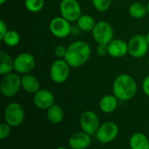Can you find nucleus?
I'll return each instance as SVG.
<instances>
[{"label":"nucleus","mask_w":149,"mask_h":149,"mask_svg":"<svg viewBox=\"0 0 149 149\" xmlns=\"http://www.w3.org/2000/svg\"><path fill=\"white\" fill-rule=\"evenodd\" d=\"M92 49L90 45L83 40H77L67 46L64 59L72 68L84 65L90 58Z\"/></svg>","instance_id":"obj_1"},{"label":"nucleus","mask_w":149,"mask_h":149,"mask_svg":"<svg viewBox=\"0 0 149 149\" xmlns=\"http://www.w3.org/2000/svg\"><path fill=\"white\" fill-rule=\"evenodd\" d=\"M137 93L135 79L129 74L122 73L117 76L113 84V94L120 101L133 99Z\"/></svg>","instance_id":"obj_2"},{"label":"nucleus","mask_w":149,"mask_h":149,"mask_svg":"<svg viewBox=\"0 0 149 149\" xmlns=\"http://www.w3.org/2000/svg\"><path fill=\"white\" fill-rule=\"evenodd\" d=\"M22 87V78L17 73H9L3 76L0 83V90L4 97L15 96Z\"/></svg>","instance_id":"obj_3"},{"label":"nucleus","mask_w":149,"mask_h":149,"mask_svg":"<svg viewBox=\"0 0 149 149\" xmlns=\"http://www.w3.org/2000/svg\"><path fill=\"white\" fill-rule=\"evenodd\" d=\"M24 110L23 107L17 102H12L7 105L4 109L3 118L4 122L10 125L11 127L20 126L24 120Z\"/></svg>","instance_id":"obj_4"},{"label":"nucleus","mask_w":149,"mask_h":149,"mask_svg":"<svg viewBox=\"0 0 149 149\" xmlns=\"http://www.w3.org/2000/svg\"><path fill=\"white\" fill-rule=\"evenodd\" d=\"M127 44L128 53L134 58H141L145 57L148 52L149 45L145 35L135 34L129 39Z\"/></svg>","instance_id":"obj_5"},{"label":"nucleus","mask_w":149,"mask_h":149,"mask_svg":"<svg viewBox=\"0 0 149 149\" xmlns=\"http://www.w3.org/2000/svg\"><path fill=\"white\" fill-rule=\"evenodd\" d=\"M60 16L70 23L77 22L82 15V10L78 0H62L59 4Z\"/></svg>","instance_id":"obj_6"},{"label":"nucleus","mask_w":149,"mask_h":149,"mask_svg":"<svg viewBox=\"0 0 149 149\" xmlns=\"http://www.w3.org/2000/svg\"><path fill=\"white\" fill-rule=\"evenodd\" d=\"M71 66L64 58L55 60L50 68V77L56 84H62L65 82L70 75Z\"/></svg>","instance_id":"obj_7"},{"label":"nucleus","mask_w":149,"mask_h":149,"mask_svg":"<svg viewBox=\"0 0 149 149\" xmlns=\"http://www.w3.org/2000/svg\"><path fill=\"white\" fill-rule=\"evenodd\" d=\"M93 38L94 41L99 44H107L108 45L113 38V29L110 23L107 21H99L97 22L95 27L92 31Z\"/></svg>","instance_id":"obj_8"},{"label":"nucleus","mask_w":149,"mask_h":149,"mask_svg":"<svg viewBox=\"0 0 149 149\" xmlns=\"http://www.w3.org/2000/svg\"><path fill=\"white\" fill-rule=\"evenodd\" d=\"M119 134V127L113 121H107L101 124L96 133V139L100 144L112 142Z\"/></svg>","instance_id":"obj_9"},{"label":"nucleus","mask_w":149,"mask_h":149,"mask_svg":"<svg viewBox=\"0 0 149 149\" xmlns=\"http://www.w3.org/2000/svg\"><path fill=\"white\" fill-rule=\"evenodd\" d=\"M36 66L34 56L28 52H22L14 58V70L19 74H28Z\"/></svg>","instance_id":"obj_10"},{"label":"nucleus","mask_w":149,"mask_h":149,"mask_svg":"<svg viewBox=\"0 0 149 149\" xmlns=\"http://www.w3.org/2000/svg\"><path fill=\"white\" fill-rule=\"evenodd\" d=\"M49 30L51 33L58 38H65L68 37L72 32V25L63 17H53L49 24Z\"/></svg>","instance_id":"obj_11"},{"label":"nucleus","mask_w":149,"mask_h":149,"mask_svg":"<svg viewBox=\"0 0 149 149\" xmlns=\"http://www.w3.org/2000/svg\"><path fill=\"white\" fill-rule=\"evenodd\" d=\"M80 127L83 132L89 135L96 134L100 123L99 116L93 111H86L80 116Z\"/></svg>","instance_id":"obj_12"},{"label":"nucleus","mask_w":149,"mask_h":149,"mask_svg":"<svg viewBox=\"0 0 149 149\" xmlns=\"http://www.w3.org/2000/svg\"><path fill=\"white\" fill-rule=\"evenodd\" d=\"M55 97L53 93L47 89H40L33 96V102L35 106L42 110H48L54 105Z\"/></svg>","instance_id":"obj_13"},{"label":"nucleus","mask_w":149,"mask_h":149,"mask_svg":"<svg viewBox=\"0 0 149 149\" xmlns=\"http://www.w3.org/2000/svg\"><path fill=\"white\" fill-rule=\"evenodd\" d=\"M107 45L108 55L113 58H123L128 53V44L123 39H113Z\"/></svg>","instance_id":"obj_14"},{"label":"nucleus","mask_w":149,"mask_h":149,"mask_svg":"<svg viewBox=\"0 0 149 149\" xmlns=\"http://www.w3.org/2000/svg\"><path fill=\"white\" fill-rule=\"evenodd\" d=\"M92 143L91 135L85 132L72 134L69 139V146L72 149H87Z\"/></svg>","instance_id":"obj_15"},{"label":"nucleus","mask_w":149,"mask_h":149,"mask_svg":"<svg viewBox=\"0 0 149 149\" xmlns=\"http://www.w3.org/2000/svg\"><path fill=\"white\" fill-rule=\"evenodd\" d=\"M22 88L29 93H36L40 90V82L37 77L30 73L22 77Z\"/></svg>","instance_id":"obj_16"},{"label":"nucleus","mask_w":149,"mask_h":149,"mask_svg":"<svg viewBox=\"0 0 149 149\" xmlns=\"http://www.w3.org/2000/svg\"><path fill=\"white\" fill-rule=\"evenodd\" d=\"M119 100L113 94L104 96L100 101V108L105 113H111L118 107Z\"/></svg>","instance_id":"obj_17"},{"label":"nucleus","mask_w":149,"mask_h":149,"mask_svg":"<svg viewBox=\"0 0 149 149\" xmlns=\"http://www.w3.org/2000/svg\"><path fill=\"white\" fill-rule=\"evenodd\" d=\"M131 149H149L148 138L142 133H135L129 139Z\"/></svg>","instance_id":"obj_18"},{"label":"nucleus","mask_w":149,"mask_h":149,"mask_svg":"<svg viewBox=\"0 0 149 149\" xmlns=\"http://www.w3.org/2000/svg\"><path fill=\"white\" fill-rule=\"evenodd\" d=\"M14 70V59L5 52H0V74L2 76L11 73Z\"/></svg>","instance_id":"obj_19"},{"label":"nucleus","mask_w":149,"mask_h":149,"mask_svg":"<svg viewBox=\"0 0 149 149\" xmlns=\"http://www.w3.org/2000/svg\"><path fill=\"white\" fill-rule=\"evenodd\" d=\"M96 24L97 22L93 18V17L87 15V14H82L77 21L78 28L81 31H84V32L93 31Z\"/></svg>","instance_id":"obj_20"},{"label":"nucleus","mask_w":149,"mask_h":149,"mask_svg":"<svg viewBox=\"0 0 149 149\" xmlns=\"http://www.w3.org/2000/svg\"><path fill=\"white\" fill-rule=\"evenodd\" d=\"M46 116L52 124H59L64 119V110L60 106L54 104L47 110Z\"/></svg>","instance_id":"obj_21"},{"label":"nucleus","mask_w":149,"mask_h":149,"mask_svg":"<svg viewBox=\"0 0 149 149\" xmlns=\"http://www.w3.org/2000/svg\"><path fill=\"white\" fill-rule=\"evenodd\" d=\"M128 12L133 18L135 19L143 18L148 14L147 5H145L143 3L141 2H134L129 6Z\"/></svg>","instance_id":"obj_22"},{"label":"nucleus","mask_w":149,"mask_h":149,"mask_svg":"<svg viewBox=\"0 0 149 149\" xmlns=\"http://www.w3.org/2000/svg\"><path fill=\"white\" fill-rule=\"evenodd\" d=\"M20 40H21V38H20L19 33L13 30L8 31L7 33L4 35L3 38L2 39V41L4 43V45L9 47L17 46L20 43Z\"/></svg>","instance_id":"obj_23"},{"label":"nucleus","mask_w":149,"mask_h":149,"mask_svg":"<svg viewBox=\"0 0 149 149\" xmlns=\"http://www.w3.org/2000/svg\"><path fill=\"white\" fill-rule=\"evenodd\" d=\"M45 5V0H24V6L27 10L32 13L40 11Z\"/></svg>","instance_id":"obj_24"},{"label":"nucleus","mask_w":149,"mask_h":149,"mask_svg":"<svg viewBox=\"0 0 149 149\" xmlns=\"http://www.w3.org/2000/svg\"><path fill=\"white\" fill-rule=\"evenodd\" d=\"M93 7L99 12L107 11L112 5L113 0H91Z\"/></svg>","instance_id":"obj_25"},{"label":"nucleus","mask_w":149,"mask_h":149,"mask_svg":"<svg viewBox=\"0 0 149 149\" xmlns=\"http://www.w3.org/2000/svg\"><path fill=\"white\" fill-rule=\"evenodd\" d=\"M10 128L11 127L5 122L0 124V140H4L10 135L11 131Z\"/></svg>","instance_id":"obj_26"},{"label":"nucleus","mask_w":149,"mask_h":149,"mask_svg":"<svg viewBox=\"0 0 149 149\" xmlns=\"http://www.w3.org/2000/svg\"><path fill=\"white\" fill-rule=\"evenodd\" d=\"M96 52L99 56L104 57L108 54V45L107 44H99L96 49Z\"/></svg>","instance_id":"obj_27"},{"label":"nucleus","mask_w":149,"mask_h":149,"mask_svg":"<svg viewBox=\"0 0 149 149\" xmlns=\"http://www.w3.org/2000/svg\"><path fill=\"white\" fill-rule=\"evenodd\" d=\"M66 49L67 47H65L64 45H58L54 49V54L58 58H64L66 54Z\"/></svg>","instance_id":"obj_28"},{"label":"nucleus","mask_w":149,"mask_h":149,"mask_svg":"<svg viewBox=\"0 0 149 149\" xmlns=\"http://www.w3.org/2000/svg\"><path fill=\"white\" fill-rule=\"evenodd\" d=\"M8 27L7 24H5V22L3 20H0V39L2 40L4 37V35L7 33L8 31Z\"/></svg>","instance_id":"obj_29"},{"label":"nucleus","mask_w":149,"mask_h":149,"mask_svg":"<svg viewBox=\"0 0 149 149\" xmlns=\"http://www.w3.org/2000/svg\"><path fill=\"white\" fill-rule=\"evenodd\" d=\"M142 90L144 92V93L149 97V75L147 76L142 83Z\"/></svg>","instance_id":"obj_30"},{"label":"nucleus","mask_w":149,"mask_h":149,"mask_svg":"<svg viewBox=\"0 0 149 149\" xmlns=\"http://www.w3.org/2000/svg\"><path fill=\"white\" fill-rule=\"evenodd\" d=\"M146 36V39H147V41H148V45H149V31L145 35Z\"/></svg>","instance_id":"obj_31"},{"label":"nucleus","mask_w":149,"mask_h":149,"mask_svg":"<svg viewBox=\"0 0 149 149\" xmlns=\"http://www.w3.org/2000/svg\"><path fill=\"white\" fill-rule=\"evenodd\" d=\"M147 9H148V14L149 15V1L148 2V3H147Z\"/></svg>","instance_id":"obj_32"},{"label":"nucleus","mask_w":149,"mask_h":149,"mask_svg":"<svg viewBox=\"0 0 149 149\" xmlns=\"http://www.w3.org/2000/svg\"><path fill=\"white\" fill-rule=\"evenodd\" d=\"M7 0H0V4H3Z\"/></svg>","instance_id":"obj_33"},{"label":"nucleus","mask_w":149,"mask_h":149,"mask_svg":"<svg viewBox=\"0 0 149 149\" xmlns=\"http://www.w3.org/2000/svg\"><path fill=\"white\" fill-rule=\"evenodd\" d=\"M56 149H66V148H56Z\"/></svg>","instance_id":"obj_34"},{"label":"nucleus","mask_w":149,"mask_h":149,"mask_svg":"<svg viewBox=\"0 0 149 149\" xmlns=\"http://www.w3.org/2000/svg\"><path fill=\"white\" fill-rule=\"evenodd\" d=\"M148 66H149V58H148Z\"/></svg>","instance_id":"obj_35"},{"label":"nucleus","mask_w":149,"mask_h":149,"mask_svg":"<svg viewBox=\"0 0 149 149\" xmlns=\"http://www.w3.org/2000/svg\"><path fill=\"white\" fill-rule=\"evenodd\" d=\"M14 1H18V0H14Z\"/></svg>","instance_id":"obj_36"}]
</instances>
